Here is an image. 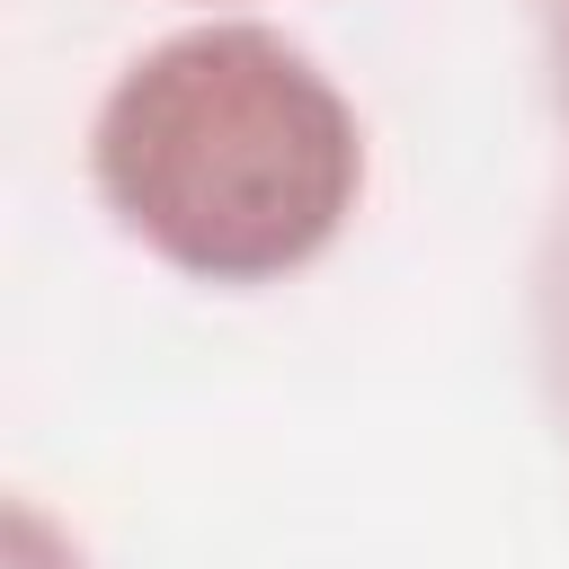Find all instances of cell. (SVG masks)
Wrapping results in <instances>:
<instances>
[{"instance_id": "obj_1", "label": "cell", "mask_w": 569, "mask_h": 569, "mask_svg": "<svg viewBox=\"0 0 569 569\" xmlns=\"http://www.w3.org/2000/svg\"><path fill=\"white\" fill-rule=\"evenodd\" d=\"M89 187L187 284H284L365 204V116L267 18H196L142 44L89 116Z\"/></svg>"}, {"instance_id": "obj_3", "label": "cell", "mask_w": 569, "mask_h": 569, "mask_svg": "<svg viewBox=\"0 0 569 569\" xmlns=\"http://www.w3.org/2000/svg\"><path fill=\"white\" fill-rule=\"evenodd\" d=\"M551 89H560V116H569V0L551 9Z\"/></svg>"}, {"instance_id": "obj_2", "label": "cell", "mask_w": 569, "mask_h": 569, "mask_svg": "<svg viewBox=\"0 0 569 569\" xmlns=\"http://www.w3.org/2000/svg\"><path fill=\"white\" fill-rule=\"evenodd\" d=\"M9 569H89L80 560V542L36 507V498H9V551H0Z\"/></svg>"}]
</instances>
